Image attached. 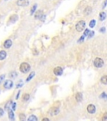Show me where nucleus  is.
Returning <instances> with one entry per match:
<instances>
[{
	"label": "nucleus",
	"instance_id": "obj_1",
	"mask_svg": "<svg viewBox=\"0 0 107 121\" xmlns=\"http://www.w3.org/2000/svg\"><path fill=\"white\" fill-rule=\"evenodd\" d=\"M85 25H86V23L85 20H79L75 25V30H77L78 32H82L83 30H85Z\"/></svg>",
	"mask_w": 107,
	"mask_h": 121
},
{
	"label": "nucleus",
	"instance_id": "obj_2",
	"mask_svg": "<svg viewBox=\"0 0 107 121\" xmlns=\"http://www.w3.org/2000/svg\"><path fill=\"white\" fill-rule=\"evenodd\" d=\"M30 65L27 62H23L21 63L20 66H19V70L22 73H27L30 71Z\"/></svg>",
	"mask_w": 107,
	"mask_h": 121
},
{
	"label": "nucleus",
	"instance_id": "obj_3",
	"mask_svg": "<svg viewBox=\"0 0 107 121\" xmlns=\"http://www.w3.org/2000/svg\"><path fill=\"white\" fill-rule=\"evenodd\" d=\"M94 66L96 68H101L104 66V60L100 57H96L94 60Z\"/></svg>",
	"mask_w": 107,
	"mask_h": 121
},
{
	"label": "nucleus",
	"instance_id": "obj_4",
	"mask_svg": "<svg viewBox=\"0 0 107 121\" xmlns=\"http://www.w3.org/2000/svg\"><path fill=\"white\" fill-rule=\"evenodd\" d=\"M16 4L19 7H27L29 4V0H17Z\"/></svg>",
	"mask_w": 107,
	"mask_h": 121
},
{
	"label": "nucleus",
	"instance_id": "obj_5",
	"mask_svg": "<svg viewBox=\"0 0 107 121\" xmlns=\"http://www.w3.org/2000/svg\"><path fill=\"white\" fill-rule=\"evenodd\" d=\"M44 16V14L43 10H41V9L37 10V11L35 12V13H34V19H40V20H41V19Z\"/></svg>",
	"mask_w": 107,
	"mask_h": 121
},
{
	"label": "nucleus",
	"instance_id": "obj_6",
	"mask_svg": "<svg viewBox=\"0 0 107 121\" xmlns=\"http://www.w3.org/2000/svg\"><path fill=\"white\" fill-rule=\"evenodd\" d=\"M4 87H5L6 89H10V88H12V87H13V82L12 81V80H10V79L6 80V81L4 82Z\"/></svg>",
	"mask_w": 107,
	"mask_h": 121
},
{
	"label": "nucleus",
	"instance_id": "obj_7",
	"mask_svg": "<svg viewBox=\"0 0 107 121\" xmlns=\"http://www.w3.org/2000/svg\"><path fill=\"white\" fill-rule=\"evenodd\" d=\"M95 111H96V108L94 104H89V105L87 106V112H88L89 113L93 114V113H95Z\"/></svg>",
	"mask_w": 107,
	"mask_h": 121
},
{
	"label": "nucleus",
	"instance_id": "obj_8",
	"mask_svg": "<svg viewBox=\"0 0 107 121\" xmlns=\"http://www.w3.org/2000/svg\"><path fill=\"white\" fill-rule=\"evenodd\" d=\"M63 72H64V70L61 66H56L54 69V74L55 76H61L63 74Z\"/></svg>",
	"mask_w": 107,
	"mask_h": 121
},
{
	"label": "nucleus",
	"instance_id": "obj_9",
	"mask_svg": "<svg viewBox=\"0 0 107 121\" xmlns=\"http://www.w3.org/2000/svg\"><path fill=\"white\" fill-rule=\"evenodd\" d=\"M12 45H13V41H12L10 39H8V40H6L4 42V47L5 48V49H9L12 46Z\"/></svg>",
	"mask_w": 107,
	"mask_h": 121
},
{
	"label": "nucleus",
	"instance_id": "obj_10",
	"mask_svg": "<svg viewBox=\"0 0 107 121\" xmlns=\"http://www.w3.org/2000/svg\"><path fill=\"white\" fill-rule=\"evenodd\" d=\"M18 19H19V16H18L17 14H13V15H11V16L9 17L8 20H9V23H11V24H13V23L17 22Z\"/></svg>",
	"mask_w": 107,
	"mask_h": 121
},
{
	"label": "nucleus",
	"instance_id": "obj_11",
	"mask_svg": "<svg viewBox=\"0 0 107 121\" xmlns=\"http://www.w3.org/2000/svg\"><path fill=\"white\" fill-rule=\"evenodd\" d=\"M59 113V108H53L52 109L49 111V113H50V115L52 116H55V115H58Z\"/></svg>",
	"mask_w": 107,
	"mask_h": 121
},
{
	"label": "nucleus",
	"instance_id": "obj_12",
	"mask_svg": "<svg viewBox=\"0 0 107 121\" xmlns=\"http://www.w3.org/2000/svg\"><path fill=\"white\" fill-rule=\"evenodd\" d=\"M8 119H10V121H14L15 120L14 113H13V111L11 109V108L8 110Z\"/></svg>",
	"mask_w": 107,
	"mask_h": 121
},
{
	"label": "nucleus",
	"instance_id": "obj_13",
	"mask_svg": "<svg viewBox=\"0 0 107 121\" xmlns=\"http://www.w3.org/2000/svg\"><path fill=\"white\" fill-rule=\"evenodd\" d=\"M106 17H107V14L105 12L102 11V12H100V14H99V19H100V21H104L105 19H106Z\"/></svg>",
	"mask_w": 107,
	"mask_h": 121
},
{
	"label": "nucleus",
	"instance_id": "obj_14",
	"mask_svg": "<svg viewBox=\"0 0 107 121\" xmlns=\"http://www.w3.org/2000/svg\"><path fill=\"white\" fill-rule=\"evenodd\" d=\"M75 100L77 102H81L83 100V95L81 93H77L75 94Z\"/></svg>",
	"mask_w": 107,
	"mask_h": 121
},
{
	"label": "nucleus",
	"instance_id": "obj_15",
	"mask_svg": "<svg viewBox=\"0 0 107 121\" xmlns=\"http://www.w3.org/2000/svg\"><path fill=\"white\" fill-rule=\"evenodd\" d=\"M91 12H92V8L90 7V6H87L86 8L85 9V10H84V13H85V15H89L91 13Z\"/></svg>",
	"mask_w": 107,
	"mask_h": 121
},
{
	"label": "nucleus",
	"instance_id": "obj_16",
	"mask_svg": "<svg viewBox=\"0 0 107 121\" xmlns=\"http://www.w3.org/2000/svg\"><path fill=\"white\" fill-rule=\"evenodd\" d=\"M7 57V52L5 51H0V60H3Z\"/></svg>",
	"mask_w": 107,
	"mask_h": 121
},
{
	"label": "nucleus",
	"instance_id": "obj_17",
	"mask_svg": "<svg viewBox=\"0 0 107 121\" xmlns=\"http://www.w3.org/2000/svg\"><path fill=\"white\" fill-rule=\"evenodd\" d=\"M37 7H38V4H34V5L32 6L31 9H30V14H31V15H34V13H35V12L37 11Z\"/></svg>",
	"mask_w": 107,
	"mask_h": 121
},
{
	"label": "nucleus",
	"instance_id": "obj_18",
	"mask_svg": "<svg viewBox=\"0 0 107 121\" xmlns=\"http://www.w3.org/2000/svg\"><path fill=\"white\" fill-rule=\"evenodd\" d=\"M34 76H35V72H30V74L28 76V78H26V82H29L30 80H32V78H34Z\"/></svg>",
	"mask_w": 107,
	"mask_h": 121
},
{
	"label": "nucleus",
	"instance_id": "obj_19",
	"mask_svg": "<svg viewBox=\"0 0 107 121\" xmlns=\"http://www.w3.org/2000/svg\"><path fill=\"white\" fill-rule=\"evenodd\" d=\"M100 82L105 84V85H107V75L103 76V77L100 78Z\"/></svg>",
	"mask_w": 107,
	"mask_h": 121
},
{
	"label": "nucleus",
	"instance_id": "obj_20",
	"mask_svg": "<svg viewBox=\"0 0 107 121\" xmlns=\"http://www.w3.org/2000/svg\"><path fill=\"white\" fill-rule=\"evenodd\" d=\"M13 104V102H12V100L10 101H8V103L5 104V107H4V108H5L6 110H8L10 109L9 108H11V105Z\"/></svg>",
	"mask_w": 107,
	"mask_h": 121
},
{
	"label": "nucleus",
	"instance_id": "obj_21",
	"mask_svg": "<svg viewBox=\"0 0 107 121\" xmlns=\"http://www.w3.org/2000/svg\"><path fill=\"white\" fill-rule=\"evenodd\" d=\"M27 121H38V118L36 117L35 115H34V114H32V115H30L29 117L28 118V119H27Z\"/></svg>",
	"mask_w": 107,
	"mask_h": 121
},
{
	"label": "nucleus",
	"instance_id": "obj_22",
	"mask_svg": "<svg viewBox=\"0 0 107 121\" xmlns=\"http://www.w3.org/2000/svg\"><path fill=\"white\" fill-rule=\"evenodd\" d=\"M29 98H30V95L28 93H24V94L23 95V100L25 101V102L29 100Z\"/></svg>",
	"mask_w": 107,
	"mask_h": 121
},
{
	"label": "nucleus",
	"instance_id": "obj_23",
	"mask_svg": "<svg viewBox=\"0 0 107 121\" xmlns=\"http://www.w3.org/2000/svg\"><path fill=\"white\" fill-rule=\"evenodd\" d=\"M96 25V20L95 19H91L90 22V24H89V26L90 27V28H94L95 26Z\"/></svg>",
	"mask_w": 107,
	"mask_h": 121
},
{
	"label": "nucleus",
	"instance_id": "obj_24",
	"mask_svg": "<svg viewBox=\"0 0 107 121\" xmlns=\"http://www.w3.org/2000/svg\"><path fill=\"white\" fill-rule=\"evenodd\" d=\"M19 121H26V116L24 113H19Z\"/></svg>",
	"mask_w": 107,
	"mask_h": 121
},
{
	"label": "nucleus",
	"instance_id": "obj_25",
	"mask_svg": "<svg viewBox=\"0 0 107 121\" xmlns=\"http://www.w3.org/2000/svg\"><path fill=\"white\" fill-rule=\"evenodd\" d=\"M17 72H11L9 73V78H15L16 77H17Z\"/></svg>",
	"mask_w": 107,
	"mask_h": 121
},
{
	"label": "nucleus",
	"instance_id": "obj_26",
	"mask_svg": "<svg viewBox=\"0 0 107 121\" xmlns=\"http://www.w3.org/2000/svg\"><path fill=\"white\" fill-rule=\"evenodd\" d=\"M85 36H84V35L81 36L79 40H78V43H83V42L85 41Z\"/></svg>",
	"mask_w": 107,
	"mask_h": 121
},
{
	"label": "nucleus",
	"instance_id": "obj_27",
	"mask_svg": "<svg viewBox=\"0 0 107 121\" xmlns=\"http://www.w3.org/2000/svg\"><path fill=\"white\" fill-rule=\"evenodd\" d=\"M101 121H107V112H105V113L103 114Z\"/></svg>",
	"mask_w": 107,
	"mask_h": 121
},
{
	"label": "nucleus",
	"instance_id": "obj_28",
	"mask_svg": "<svg viewBox=\"0 0 107 121\" xmlns=\"http://www.w3.org/2000/svg\"><path fill=\"white\" fill-rule=\"evenodd\" d=\"M23 85H24V82H23V80H20V81L19 82V83H17V87L19 88V87H21Z\"/></svg>",
	"mask_w": 107,
	"mask_h": 121
},
{
	"label": "nucleus",
	"instance_id": "obj_29",
	"mask_svg": "<svg viewBox=\"0 0 107 121\" xmlns=\"http://www.w3.org/2000/svg\"><path fill=\"white\" fill-rule=\"evenodd\" d=\"M100 98H104V99H106L107 100V94L105 93V92H103V93H101V95H100Z\"/></svg>",
	"mask_w": 107,
	"mask_h": 121
},
{
	"label": "nucleus",
	"instance_id": "obj_30",
	"mask_svg": "<svg viewBox=\"0 0 107 121\" xmlns=\"http://www.w3.org/2000/svg\"><path fill=\"white\" fill-rule=\"evenodd\" d=\"M94 35H95L94 31H90V33H89V35H88V39H90V38H92L93 36H94Z\"/></svg>",
	"mask_w": 107,
	"mask_h": 121
},
{
	"label": "nucleus",
	"instance_id": "obj_31",
	"mask_svg": "<svg viewBox=\"0 0 107 121\" xmlns=\"http://www.w3.org/2000/svg\"><path fill=\"white\" fill-rule=\"evenodd\" d=\"M89 33H90V30H88V29H85V32H84V35H84V36H88Z\"/></svg>",
	"mask_w": 107,
	"mask_h": 121
},
{
	"label": "nucleus",
	"instance_id": "obj_32",
	"mask_svg": "<svg viewBox=\"0 0 107 121\" xmlns=\"http://www.w3.org/2000/svg\"><path fill=\"white\" fill-rule=\"evenodd\" d=\"M4 78H5V75H4V74H2V75L0 76V83L3 82V81L4 80Z\"/></svg>",
	"mask_w": 107,
	"mask_h": 121
},
{
	"label": "nucleus",
	"instance_id": "obj_33",
	"mask_svg": "<svg viewBox=\"0 0 107 121\" xmlns=\"http://www.w3.org/2000/svg\"><path fill=\"white\" fill-rule=\"evenodd\" d=\"M105 31H106V28H105V26L101 27V28L100 29V33H105Z\"/></svg>",
	"mask_w": 107,
	"mask_h": 121
},
{
	"label": "nucleus",
	"instance_id": "obj_34",
	"mask_svg": "<svg viewBox=\"0 0 107 121\" xmlns=\"http://www.w3.org/2000/svg\"><path fill=\"white\" fill-rule=\"evenodd\" d=\"M16 106H17V104H16V103H13V104H12V110L13 111H14V110H16Z\"/></svg>",
	"mask_w": 107,
	"mask_h": 121
},
{
	"label": "nucleus",
	"instance_id": "obj_35",
	"mask_svg": "<svg viewBox=\"0 0 107 121\" xmlns=\"http://www.w3.org/2000/svg\"><path fill=\"white\" fill-rule=\"evenodd\" d=\"M106 6H107V0H105V1H104V3H103V4H102V7H101L102 9H104Z\"/></svg>",
	"mask_w": 107,
	"mask_h": 121
},
{
	"label": "nucleus",
	"instance_id": "obj_36",
	"mask_svg": "<svg viewBox=\"0 0 107 121\" xmlns=\"http://www.w3.org/2000/svg\"><path fill=\"white\" fill-rule=\"evenodd\" d=\"M4 110L2 108H0V117H2L4 115Z\"/></svg>",
	"mask_w": 107,
	"mask_h": 121
},
{
	"label": "nucleus",
	"instance_id": "obj_37",
	"mask_svg": "<svg viewBox=\"0 0 107 121\" xmlns=\"http://www.w3.org/2000/svg\"><path fill=\"white\" fill-rule=\"evenodd\" d=\"M41 121H50V120H49L48 118H44V119H42Z\"/></svg>",
	"mask_w": 107,
	"mask_h": 121
},
{
	"label": "nucleus",
	"instance_id": "obj_38",
	"mask_svg": "<svg viewBox=\"0 0 107 121\" xmlns=\"http://www.w3.org/2000/svg\"><path fill=\"white\" fill-rule=\"evenodd\" d=\"M19 94H20V91H19V93H18L17 96H16V99H19Z\"/></svg>",
	"mask_w": 107,
	"mask_h": 121
}]
</instances>
